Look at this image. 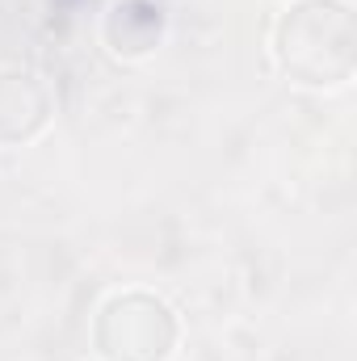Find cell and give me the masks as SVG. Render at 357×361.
I'll return each mask as SVG.
<instances>
[{"mask_svg":"<svg viewBox=\"0 0 357 361\" xmlns=\"http://www.w3.org/2000/svg\"><path fill=\"white\" fill-rule=\"evenodd\" d=\"M273 63L298 89H345L357 68L349 0H290L273 25Z\"/></svg>","mask_w":357,"mask_h":361,"instance_id":"obj_1","label":"cell"},{"mask_svg":"<svg viewBox=\"0 0 357 361\" xmlns=\"http://www.w3.org/2000/svg\"><path fill=\"white\" fill-rule=\"evenodd\" d=\"M177 341V311L152 290L109 294L92 315V349L101 361H169Z\"/></svg>","mask_w":357,"mask_h":361,"instance_id":"obj_2","label":"cell"},{"mask_svg":"<svg viewBox=\"0 0 357 361\" xmlns=\"http://www.w3.org/2000/svg\"><path fill=\"white\" fill-rule=\"evenodd\" d=\"M55 118L51 85L30 68H4L0 72V147H25L34 143Z\"/></svg>","mask_w":357,"mask_h":361,"instance_id":"obj_3","label":"cell"},{"mask_svg":"<svg viewBox=\"0 0 357 361\" xmlns=\"http://www.w3.org/2000/svg\"><path fill=\"white\" fill-rule=\"evenodd\" d=\"M105 47L118 55V59H143L156 51L160 34H164V17L152 0H118L109 13H105Z\"/></svg>","mask_w":357,"mask_h":361,"instance_id":"obj_4","label":"cell"}]
</instances>
